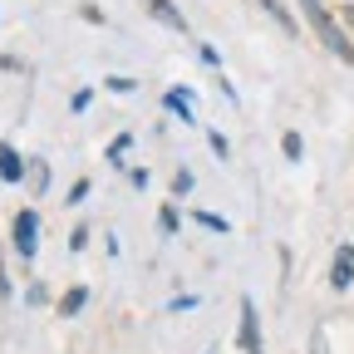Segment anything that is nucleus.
<instances>
[{"instance_id":"1","label":"nucleus","mask_w":354,"mask_h":354,"mask_svg":"<svg viewBox=\"0 0 354 354\" xmlns=\"http://www.w3.org/2000/svg\"><path fill=\"white\" fill-rule=\"evenodd\" d=\"M300 10H305L310 30H315V39L325 44V50H330V55H339V64H354V44H349V35L335 25V15L320 6V0H300Z\"/></svg>"},{"instance_id":"2","label":"nucleus","mask_w":354,"mask_h":354,"mask_svg":"<svg viewBox=\"0 0 354 354\" xmlns=\"http://www.w3.org/2000/svg\"><path fill=\"white\" fill-rule=\"evenodd\" d=\"M10 241H15V251L25 256V261H35V246H39V216L25 207V212H15V232H10Z\"/></svg>"},{"instance_id":"3","label":"nucleus","mask_w":354,"mask_h":354,"mask_svg":"<svg viewBox=\"0 0 354 354\" xmlns=\"http://www.w3.org/2000/svg\"><path fill=\"white\" fill-rule=\"evenodd\" d=\"M241 349L261 354V325H256V300L251 295H241Z\"/></svg>"},{"instance_id":"4","label":"nucleus","mask_w":354,"mask_h":354,"mask_svg":"<svg viewBox=\"0 0 354 354\" xmlns=\"http://www.w3.org/2000/svg\"><path fill=\"white\" fill-rule=\"evenodd\" d=\"M349 281H354V246H339L335 251V266H330V286L335 290H349Z\"/></svg>"},{"instance_id":"5","label":"nucleus","mask_w":354,"mask_h":354,"mask_svg":"<svg viewBox=\"0 0 354 354\" xmlns=\"http://www.w3.org/2000/svg\"><path fill=\"white\" fill-rule=\"evenodd\" d=\"M162 104H167V113H172V118L192 123V88H167V94H162Z\"/></svg>"},{"instance_id":"6","label":"nucleus","mask_w":354,"mask_h":354,"mask_svg":"<svg viewBox=\"0 0 354 354\" xmlns=\"http://www.w3.org/2000/svg\"><path fill=\"white\" fill-rule=\"evenodd\" d=\"M143 6H148V10H153V15H158V20L167 25V30H187V20H183V10H177V6H172V0H143Z\"/></svg>"},{"instance_id":"7","label":"nucleus","mask_w":354,"mask_h":354,"mask_svg":"<svg viewBox=\"0 0 354 354\" xmlns=\"http://www.w3.org/2000/svg\"><path fill=\"white\" fill-rule=\"evenodd\" d=\"M0 177H6V183H20L25 177V162H20V153L10 143H0Z\"/></svg>"},{"instance_id":"8","label":"nucleus","mask_w":354,"mask_h":354,"mask_svg":"<svg viewBox=\"0 0 354 354\" xmlns=\"http://www.w3.org/2000/svg\"><path fill=\"white\" fill-rule=\"evenodd\" d=\"M256 6H261V10H266V15H271V20H276V25H281V30H286V35H295V30H300V25H295V20H290V10H286V6H281V0H256Z\"/></svg>"},{"instance_id":"9","label":"nucleus","mask_w":354,"mask_h":354,"mask_svg":"<svg viewBox=\"0 0 354 354\" xmlns=\"http://www.w3.org/2000/svg\"><path fill=\"white\" fill-rule=\"evenodd\" d=\"M192 221H197V227H207V232H221V236L232 232V221H227V216H216V212H192Z\"/></svg>"},{"instance_id":"10","label":"nucleus","mask_w":354,"mask_h":354,"mask_svg":"<svg viewBox=\"0 0 354 354\" xmlns=\"http://www.w3.org/2000/svg\"><path fill=\"white\" fill-rule=\"evenodd\" d=\"M84 300H88V290H84V286L64 290V300H59V315H79V310H84Z\"/></svg>"},{"instance_id":"11","label":"nucleus","mask_w":354,"mask_h":354,"mask_svg":"<svg viewBox=\"0 0 354 354\" xmlns=\"http://www.w3.org/2000/svg\"><path fill=\"white\" fill-rule=\"evenodd\" d=\"M30 192H35V197L50 192V167H44V162H30Z\"/></svg>"},{"instance_id":"12","label":"nucleus","mask_w":354,"mask_h":354,"mask_svg":"<svg viewBox=\"0 0 354 354\" xmlns=\"http://www.w3.org/2000/svg\"><path fill=\"white\" fill-rule=\"evenodd\" d=\"M281 153H286L290 162H300V158H305V143H300V133H286V138H281Z\"/></svg>"},{"instance_id":"13","label":"nucleus","mask_w":354,"mask_h":354,"mask_svg":"<svg viewBox=\"0 0 354 354\" xmlns=\"http://www.w3.org/2000/svg\"><path fill=\"white\" fill-rule=\"evenodd\" d=\"M158 232H162V236H172V232H177V207H172V202L158 212Z\"/></svg>"},{"instance_id":"14","label":"nucleus","mask_w":354,"mask_h":354,"mask_svg":"<svg viewBox=\"0 0 354 354\" xmlns=\"http://www.w3.org/2000/svg\"><path fill=\"white\" fill-rule=\"evenodd\" d=\"M128 143H133V133H118V138L109 143V162H123V153H128Z\"/></svg>"},{"instance_id":"15","label":"nucleus","mask_w":354,"mask_h":354,"mask_svg":"<svg viewBox=\"0 0 354 354\" xmlns=\"http://www.w3.org/2000/svg\"><path fill=\"white\" fill-rule=\"evenodd\" d=\"M207 143H212V153L227 162V153H232V143H227V133H207Z\"/></svg>"},{"instance_id":"16","label":"nucleus","mask_w":354,"mask_h":354,"mask_svg":"<svg viewBox=\"0 0 354 354\" xmlns=\"http://www.w3.org/2000/svg\"><path fill=\"white\" fill-rule=\"evenodd\" d=\"M187 192H192V172L183 167V172H177V177H172V197H187Z\"/></svg>"},{"instance_id":"17","label":"nucleus","mask_w":354,"mask_h":354,"mask_svg":"<svg viewBox=\"0 0 354 354\" xmlns=\"http://www.w3.org/2000/svg\"><path fill=\"white\" fill-rule=\"evenodd\" d=\"M167 310H177V315H183V310H197V295H177V300H167Z\"/></svg>"},{"instance_id":"18","label":"nucleus","mask_w":354,"mask_h":354,"mask_svg":"<svg viewBox=\"0 0 354 354\" xmlns=\"http://www.w3.org/2000/svg\"><path fill=\"white\" fill-rule=\"evenodd\" d=\"M88 104H94V94H88V88H79V94H74V104H69V109H74V113H84Z\"/></svg>"},{"instance_id":"19","label":"nucleus","mask_w":354,"mask_h":354,"mask_svg":"<svg viewBox=\"0 0 354 354\" xmlns=\"http://www.w3.org/2000/svg\"><path fill=\"white\" fill-rule=\"evenodd\" d=\"M310 354H330V344H325V330H315V335H310Z\"/></svg>"},{"instance_id":"20","label":"nucleus","mask_w":354,"mask_h":354,"mask_svg":"<svg viewBox=\"0 0 354 354\" xmlns=\"http://www.w3.org/2000/svg\"><path fill=\"white\" fill-rule=\"evenodd\" d=\"M197 55H202V64H207V69H221V59H216V50H212V44H202Z\"/></svg>"},{"instance_id":"21","label":"nucleus","mask_w":354,"mask_h":354,"mask_svg":"<svg viewBox=\"0 0 354 354\" xmlns=\"http://www.w3.org/2000/svg\"><path fill=\"white\" fill-rule=\"evenodd\" d=\"M0 295H10V281H6V266H0Z\"/></svg>"}]
</instances>
